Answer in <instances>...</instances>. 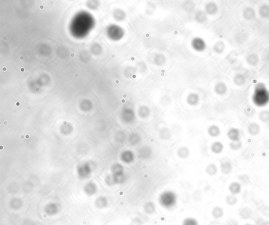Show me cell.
I'll return each instance as SVG.
<instances>
[{
    "instance_id": "obj_2",
    "label": "cell",
    "mask_w": 269,
    "mask_h": 225,
    "mask_svg": "<svg viewBox=\"0 0 269 225\" xmlns=\"http://www.w3.org/2000/svg\"><path fill=\"white\" fill-rule=\"evenodd\" d=\"M159 203L165 208L172 207L176 203L175 194L171 192H164L159 197Z\"/></svg>"
},
{
    "instance_id": "obj_25",
    "label": "cell",
    "mask_w": 269,
    "mask_h": 225,
    "mask_svg": "<svg viewBox=\"0 0 269 225\" xmlns=\"http://www.w3.org/2000/svg\"><path fill=\"white\" fill-rule=\"evenodd\" d=\"M259 118L263 123H266L269 122V111L263 110L259 113Z\"/></svg>"
},
{
    "instance_id": "obj_37",
    "label": "cell",
    "mask_w": 269,
    "mask_h": 225,
    "mask_svg": "<svg viewBox=\"0 0 269 225\" xmlns=\"http://www.w3.org/2000/svg\"><path fill=\"white\" fill-rule=\"evenodd\" d=\"M4 125H7V121H4L3 122Z\"/></svg>"
},
{
    "instance_id": "obj_13",
    "label": "cell",
    "mask_w": 269,
    "mask_h": 225,
    "mask_svg": "<svg viewBox=\"0 0 269 225\" xmlns=\"http://www.w3.org/2000/svg\"><path fill=\"white\" fill-rule=\"evenodd\" d=\"M256 16V12L251 7H246L243 12V17L246 20L250 21L254 19Z\"/></svg>"
},
{
    "instance_id": "obj_14",
    "label": "cell",
    "mask_w": 269,
    "mask_h": 225,
    "mask_svg": "<svg viewBox=\"0 0 269 225\" xmlns=\"http://www.w3.org/2000/svg\"><path fill=\"white\" fill-rule=\"evenodd\" d=\"M178 156L181 159H187L190 155V151L187 146H181L177 151Z\"/></svg>"
},
{
    "instance_id": "obj_7",
    "label": "cell",
    "mask_w": 269,
    "mask_h": 225,
    "mask_svg": "<svg viewBox=\"0 0 269 225\" xmlns=\"http://www.w3.org/2000/svg\"><path fill=\"white\" fill-rule=\"evenodd\" d=\"M143 210L145 213L147 215H153L156 213V207L155 204L151 201L146 203L143 207Z\"/></svg>"
},
{
    "instance_id": "obj_15",
    "label": "cell",
    "mask_w": 269,
    "mask_h": 225,
    "mask_svg": "<svg viewBox=\"0 0 269 225\" xmlns=\"http://www.w3.org/2000/svg\"><path fill=\"white\" fill-rule=\"evenodd\" d=\"M137 113L140 117L142 119H145L149 116L151 111L148 107L144 105L139 107L137 111Z\"/></svg>"
},
{
    "instance_id": "obj_17",
    "label": "cell",
    "mask_w": 269,
    "mask_h": 225,
    "mask_svg": "<svg viewBox=\"0 0 269 225\" xmlns=\"http://www.w3.org/2000/svg\"><path fill=\"white\" fill-rule=\"evenodd\" d=\"M122 158H123L122 161L127 164H130L134 161L135 155L132 151H124Z\"/></svg>"
},
{
    "instance_id": "obj_46",
    "label": "cell",
    "mask_w": 269,
    "mask_h": 225,
    "mask_svg": "<svg viewBox=\"0 0 269 225\" xmlns=\"http://www.w3.org/2000/svg\"><path fill=\"white\" fill-rule=\"evenodd\" d=\"M81 44H82V45L84 46V45H85V43H84V42H82Z\"/></svg>"
},
{
    "instance_id": "obj_8",
    "label": "cell",
    "mask_w": 269,
    "mask_h": 225,
    "mask_svg": "<svg viewBox=\"0 0 269 225\" xmlns=\"http://www.w3.org/2000/svg\"><path fill=\"white\" fill-rule=\"evenodd\" d=\"M210 150L212 153L215 154H220L224 150V145L221 141H214L211 145Z\"/></svg>"
},
{
    "instance_id": "obj_18",
    "label": "cell",
    "mask_w": 269,
    "mask_h": 225,
    "mask_svg": "<svg viewBox=\"0 0 269 225\" xmlns=\"http://www.w3.org/2000/svg\"><path fill=\"white\" fill-rule=\"evenodd\" d=\"M233 82L236 85L242 86L246 82V78L245 76L243 74H236L233 78Z\"/></svg>"
},
{
    "instance_id": "obj_44",
    "label": "cell",
    "mask_w": 269,
    "mask_h": 225,
    "mask_svg": "<svg viewBox=\"0 0 269 225\" xmlns=\"http://www.w3.org/2000/svg\"><path fill=\"white\" fill-rule=\"evenodd\" d=\"M20 103H19V102L17 103V106H19V105H20Z\"/></svg>"
},
{
    "instance_id": "obj_10",
    "label": "cell",
    "mask_w": 269,
    "mask_h": 225,
    "mask_svg": "<svg viewBox=\"0 0 269 225\" xmlns=\"http://www.w3.org/2000/svg\"><path fill=\"white\" fill-rule=\"evenodd\" d=\"M200 98L197 94L191 93L187 96L186 101L188 104L191 106H196L199 103Z\"/></svg>"
},
{
    "instance_id": "obj_27",
    "label": "cell",
    "mask_w": 269,
    "mask_h": 225,
    "mask_svg": "<svg viewBox=\"0 0 269 225\" xmlns=\"http://www.w3.org/2000/svg\"><path fill=\"white\" fill-rule=\"evenodd\" d=\"M243 146V143L241 141H231L229 143V147L231 150L233 151H237L241 149Z\"/></svg>"
},
{
    "instance_id": "obj_4",
    "label": "cell",
    "mask_w": 269,
    "mask_h": 225,
    "mask_svg": "<svg viewBox=\"0 0 269 225\" xmlns=\"http://www.w3.org/2000/svg\"><path fill=\"white\" fill-rule=\"evenodd\" d=\"M220 167L221 171L224 175H229L233 171V165L229 160H222L221 161Z\"/></svg>"
},
{
    "instance_id": "obj_16",
    "label": "cell",
    "mask_w": 269,
    "mask_h": 225,
    "mask_svg": "<svg viewBox=\"0 0 269 225\" xmlns=\"http://www.w3.org/2000/svg\"><path fill=\"white\" fill-rule=\"evenodd\" d=\"M259 62V57L257 54L252 53L247 57V62L252 66H256Z\"/></svg>"
},
{
    "instance_id": "obj_39",
    "label": "cell",
    "mask_w": 269,
    "mask_h": 225,
    "mask_svg": "<svg viewBox=\"0 0 269 225\" xmlns=\"http://www.w3.org/2000/svg\"><path fill=\"white\" fill-rule=\"evenodd\" d=\"M2 69H3V71H7V68L6 67H3Z\"/></svg>"
},
{
    "instance_id": "obj_38",
    "label": "cell",
    "mask_w": 269,
    "mask_h": 225,
    "mask_svg": "<svg viewBox=\"0 0 269 225\" xmlns=\"http://www.w3.org/2000/svg\"><path fill=\"white\" fill-rule=\"evenodd\" d=\"M20 138L21 139H24V135H21Z\"/></svg>"
},
{
    "instance_id": "obj_34",
    "label": "cell",
    "mask_w": 269,
    "mask_h": 225,
    "mask_svg": "<svg viewBox=\"0 0 269 225\" xmlns=\"http://www.w3.org/2000/svg\"><path fill=\"white\" fill-rule=\"evenodd\" d=\"M30 137V136L29 135L27 134L26 136H25V138H26V139H28Z\"/></svg>"
},
{
    "instance_id": "obj_11",
    "label": "cell",
    "mask_w": 269,
    "mask_h": 225,
    "mask_svg": "<svg viewBox=\"0 0 269 225\" xmlns=\"http://www.w3.org/2000/svg\"><path fill=\"white\" fill-rule=\"evenodd\" d=\"M214 92L219 95H223L227 92L228 88L226 84L223 82L218 83L214 86Z\"/></svg>"
},
{
    "instance_id": "obj_19",
    "label": "cell",
    "mask_w": 269,
    "mask_h": 225,
    "mask_svg": "<svg viewBox=\"0 0 269 225\" xmlns=\"http://www.w3.org/2000/svg\"><path fill=\"white\" fill-rule=\"evenodd\" d=\"M205 171L206 174L209 176H214L218 172L217 166L214 163H210L206 167Z\"/></svg>"
},
{
    "instance_id": "obj_45",
    "label": "cell",
    "mask_w": 269,
    "mask_h": 225,
    "mask_svg": "<svg viewBox=\"0 0 269 225\" xmlns=\"http://www.w3.org/2000/svg\"><path fill=\"white\" fill-rule=\"evenodd\" d=\"M90 116V114L89 113H87V117H89Z\"/></svg>"
},
{
    "instance_id": "obj_35",
    "label": "cell",
    "mask_w": 269,
    "mask_h": 225,
    "mask_svg": "<svg viewBox=\"0 0 269 225\" xmlns=\"http://www.w3.org/2000/svg\"><path fill=\"white\" fill-rule=\"evenodd\" d=\"M40 9H41V10H42V9H43L44 5H41L40 6Z\"/></svg>"
},
{
    "instance_id": "obj_49",
    "label": "cell",
    "mask_w": 269,
    "mask_h": 225,
    "mask_svg": "<svg viewBox=\"0 0 269 225\" xmlns=\"http://www.w3.org/2000/svg\"><path fill=\"white\" fill-rule=\"evenodd\" d=\"M3 39L4 40H7V37H5H5H4Z\"/></svg>"
},
{
    "instance_id": "obj_12",
    "label": "cell",
    "mask_w": 269,
    "mask_h": 225,
    "mask_svg": "<svg viewBox=\"0 0 269 225\" xmlns=\"http://www.w3.org/2000/svg\"><path fill=\"white\" fill-rule=\"evenodd\" d=\"M208 134L211 137H217L221 134V129L216 125H212L207 129Z\"/></svg>"
},
{
    "instance_id": "obj_30",
    "label": "cell",
    "mask_w": 269,
    "mask_h": 225,
    "mask_svg": "<svg viewBox=\"0 0 269 225\" xmlns=\"http://www.w3.org/2000/svg\"><path fill=\"white\" fill-rule=\"evenodd\" d=\"M237 198L233 195H229L226 197V202L229 205H233L237 202Z\"/></svg>"
},
{
    "instance_id": "obj_31",
    "label": "cell",
    "mask_w": 269,
    "mask_h": 225,
    "mask_svg": "<svg viewBox=\"0 0 269 225\" xmlns=\"http://www.w3.org/2000/svg\"><path fill=\"white\" fill-rule=\"evenodd\" d=\"M197 20L199 22H204L207 20V15L204 12H198V13L196 16Z\"/></svg>"
},
{
    "instance_id": "obj_22",
    "label": "cell",
    "mask_w": 269,
    "mask_h": 225,
    "mask_svg": "<svg viewBox=\"0 0 269 225\" xmlns=\"http://www.w3.org/2000/svg\"><path fill=\"white\" fill-rule=\"evenodd\" d=\"M229 189L231 193L236 195L240 193L241 186L237 182H233L229 186Z\"/></svg>"
},
{
    "instance_id": "obj_43",
    "label": "cell",
    "mask_w": 269,
    "mask_h": 225,
    "mask_svg": "<svg viewBox=\"0 0 269 225\" xmlns=\"http://www.w3.org/2000/svg\"><path fill=\"white\" fill-rule=\"evenodd\" d=\"M79 74H77V73H76V74H75V76L76 77H79Z\"/></svg>"
},
{
    "instance_id": "obj_1",
    "label": "cell",
    "mask_w": 269,
    "mask_h": 225,
    "mask_svg": "<svg viewBox=\"0 0 269 225\" xmlns=\"http://www.w3.org/2000/svg\"><path fill=\"white\" fill-rule=\"evenodd\" d=\"M253 102L258 107H263L269 103V91L264 84L259 83L256 86L252 95Z\"/></svg>"
},
{
    "instance_id": "obj_50",
    "label": "cell",
    "mask_w": 269,
    "mask_h": 225,
    "mask_svg": "<svg viewBox=\"0 0 269 225\" xmlns=\"http://www.w3.org/2000/svg\"><path fill=\"white\" fill-rule=\"evenodd\" d=\"M33 129H36V127H35V126H34V127H33Z\"/></svg>"
},
{
    "instance_id": "obj_21",
    "label": "cell",
    "mask_w": 269,
    "mask_h": 225,
    "mask_svg": "<svg viewBox=\"0 0 269 225\" xmlns=\"http://www.w3.org/2000/svg\"><path fill=\"white\" fill-rule=\"evenodd\" d=\"M259 14L260 16L264 18L267 19L269 17V6L267 4H263L260 7L259 10Z\"/></svg>"
},
{
    "instance_id": "obj_23",
    "label": "cell",
    "mask_w": 269,
    "mask_h": 225,
    "mask_svg": "<svg viewBox=\"0 0 269 225\" xmlns=\"http://www.w3.org/2000/svg\"><path fill=\"white\" fill-rule=\"evenodd\" d=\"M225 48H226V45L224 42L220 41L214 44V50L217 54H222V53L224 52Z\"/></svg>"
},
{
    "instance_id": "obj_5",
    "label": "cell",
    "mask_w": 269,
    "mask_h": 225,
    "mask_svg": "<svg viewBox=\"0 0 269 225\" xmlns=\"http://www.w3.org/2000/svg\"><path fill=\"white\" fill-rule=\"evenodd\" d=\"M192 46L194 50L201 52L205 50L206 44L203 39L196 37L192 40Z\"/></svg>"
},
{
    "instance_id": "obj_29",
    "label": "cell",
    "mask_w": 269,
    "mask_h": 225,
    "mask_svg": "<svg viewBox=\"0 0 269 225\" xmlns=\"http://www.w3.org/2000/svg\"><path fill=\"white\" fill-rule=\"evenodd\" d=\"M202 192L201 190H197L194 192L192 194V197L193 200L195 202H198L200 201L202 199Z\"/></svg>"
},
{
    "instance_id": "obj_41",
    "label": "cell",
    "mask_w": 269,
    "mask_h": 225,
    "mask_svg": "<svg viewBox=\"0 0 269 225\" xmlns=\"http://www.w3.org/2000/svg\"><path fill=\"white\" fill-rule=\"evenodd\" d=\"M21 72H24V69L22 67V68H21Z\"/></svg>"
},
{
    "instance_id": "obj_24",
    "label": "cell",
    "mask_w": 269,
    "mask_h": 225,
    "mask_svg": "<svg viewBox=\"0 0 269 225\" xmlns=\"http://www.w3.org/2000/svg\"><path fill=\"white\" fill-rule=\"evenodd\" d=\"M211 215L214 219H218L220 218L223 216V211L220 207H215L212 209Z\"/></svg>"
},
{
    "instance_id": "obj_47",
    "label": "cell",
    "mask_w": 269,
    "mask_h": 225,
    "mask_svg": "<svg viewBox=\"0 0 269 225\" xmlns=\"http://www.w3.org/2000/svg\"><path fill=\"white\" fill-rule=\"evenodd\" d=\"M70 56H72V57H74V54H70Z\"/></svg>"
},
{
    "instance_id": "obj_42",
    "label": "cell",
    "mask_w": 269,
    "mask_h": 225,
    "mask_svg": "<svg viewBox=\"0 0 269 225\" xmlns=\"http://www.w3.org/2000/svg\"><path fill=\"white\" fill-rule=\"evenodd\" d=\"M31 109V106H27V109H28V110H30Z\"/></svg>"
},
{
    "instance_id": "obj_26",
    "label": "cell",
    "mask_w": 269,
    "mask_h": 225,
    "mask_svg": "<svg viewBox=\"0 0 269 225\" xmlns=\"http://www.w3.org/2000/svg\"><path fill=\"white\" fill-rule=\"evenodd\" d=\"M141 141V137L137 133H132L129 138V142L132 145H135Z\"/></svg>"
},
{
    "instance_id": "obj_28",
    "label": "cell",
    "mask_w": 269,
    "mask_h": 225,
    "mask_svg": "<svg viewBox=\"0 0 269 225\" xmlns=\"http://www.w3.org/2000/svg\"><path fill=\"white\" fill-rule=\"evenodd\" d=\"M182 225H199V223L196 219L192 217H187L182 221Z\"/></svg>"
},
{
    "instance_id": "obj_48",
    "label": "cell",
    "mask_w": 269,
    "mask_h": 225,
    "mask_svg": "<svg viewBox=\"0 0 269 225\" xmlns=\"http://www.w3.org/2000/svg\"><path fill=\"white\" fill-rule=\"evenodd\" d=\"M64 124H66V122H65H65H64Z\"/></svg>"
},
{
    "instance_id": "obj_9",
    "label": "cell",
    "mask_w": 269,
    "mask_h": 225,
    "mask_svg": "<svg viewBox=\"0 0 269 225\" xmlns=\"http://www.w3.org/2000/svg\"><path fill=\"white\" fill-rule=\"evenodd\" d=\"M159 136L162 141H169L172 137L171 131L168 128H162L159 131Z\"/></svg>"
},
{
    "instance_id": "obj_32",
    "label": "cell",
    "mask_w": 269,
    "mask_h": 225,
    "mask_svg": "<svg viewBox=\"0 0 269 225\" xmlns=\"http://www.w3.org/2000/svg\"><path fill=\"white\" fill-rule=\"evenodd\" d=\"M144 222L139 217H135L131 220L130 225H143Z\"/></svg>"
},
{
    "instance_id": "obj_36",
    "label": "cell",
    "mask_w": 269,
    "mask_h": 225,
    "mask_svg": "<svg viewBox=\"0 0 269 225\" xmlns=\"http://www.w3.org/2000/svg\"><path fill=\"white\" fill-rule=\"evenodd\" d=\"M20 59L21 60H24V57L23 56H21L20 57Z\"/></svg>"
},
{
    "instance_id": "obj_40",
    "label": "cell",
    "mask_w": 269,
    "mask_h": 225,
    "mask_svg": "<svg viewBox=\"0 0 269 225\" xmlns=\"http://www.w3.org/2000/svg\"><path fill=\"white\" fill-rule=\"evenodd\" d=\"M0 148H0L1 151H2V150H3V146H2V145H1V146H0Z\"/></svg>"
},
{
    "instance_id": "obj_6",
    "label": "cell",
    "mask_w": 269,
    "mask_h": 225,
    "mask_svg": "<svg viewBox=\"0 0 269 225\" xmlns=\"http://www.w3.org/2000/svg\"><path fill=\"white\" fill-rule=\"evenodd\" d=\"M247 132L251 136H257L261 131V127L257 123L252 122L247 126Z\"/></svg>"
},
{
    "instance_id": "obj_33",
    "label": "cell",
    "mask_w": 269,
    "mask_h": 225,
    "mask_svg": "<svg viewBox=\"0 0 269 225\" xmlns=\"http://www.w3.org/2000/svg\"><path fill=\"white\" fill-rule=\"evenodd\" d=\"M239 180H240L241 182H242L243 184H245V185H247V184H249V182H250L249 177L246 175H243L242 176H240L239 177Z\"/></svg>"
},
{
    "instance_id": "obj_20",
    "label": "cell",
    "mask_w": 269,
    "mask_h": 225,
    "mask_svg": "<svg viewBox=\"0 0 269 225\" xmlns=\"http://www.w3.org/2000/svg\"><path fill=\"white\" fill-rule=\"evenodd\" d=\"M218 6L214 2H210L206 6V12L210 15H214L217 12Z\"/></svg>"
},
{
    "instance_id": "obj_3",
    "label": "cell",
    "mask_w": 269,
    "mask_h": 225,
    "mask_svg": "<svg viewBox=\"0 0 269 225\" xmlns=\"http://www.w3.org/2000/svg\"><path fill=\"white\" fill-rule=\"evenodd\" d=\"M227 136L231 141H241L240 131L237 128H230L227 132Z\"/></svg>"
}]
</instances>
